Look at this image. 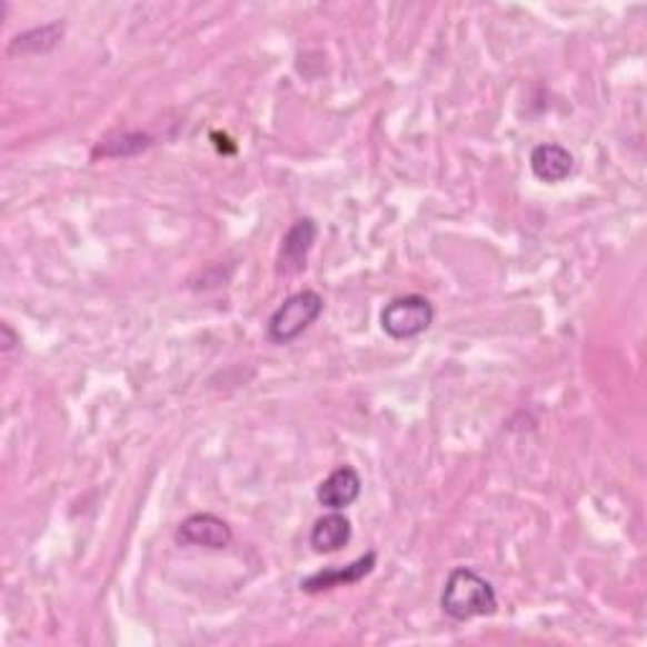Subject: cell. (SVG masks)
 Returning a JSON list of instances; mask_svg holds the SVG:
<instances>
[{
	"label": "cell",
	"instance_id": "obj_9",
	"mask_svg": "<svg viewBox=\"0 0 647 647\" xmlns=\"http://www.w3.org/2000/svg\"><path fill=\"white\" fill-rule=\"evenodd\" d=\"M352 541V521L341 511H329L313 521L309 544L317 554H335Z\"/></svg>",
	"mask_w": 647,
	"mask_h": 647
},
{
	"label": "cell",
	"instance_id": "obj_2",
	"mask_svg": "<svg viewBox=\"0 0 647 647\" xmlns=\"http://www.w3.org/2000/svg\"><path fill=\"white\" fill-rule=\"evenodd\" d=\"M324 299L319 291L303 289L291 293L279 309L271 313L266 327V337L271 345H291L299 339L313 321L321 317Z\"/></svg>",
	"mask_w": 647,
	"mask_h": 647
},
{
	"label": "cell",
	"instance_id": "obj_1",
	"mask_svg": "<svg viewBox=\"0 0 647 647\" xmlns=\"http://www.w3.org/2000/svg\"><path fill=\"white\" fill-rule=\"evenodd\" d=\"M440 609L456 623H468L474 617L494 615L498 609V597L491 581L480 577L476 569L456 567L442 587Z\"/></svg>",
	"mask_w": 647,
	"mask_h": 647
},
{
	"label": "cell",
	"instance_id": "obj_8",
	"mask_svg": "<svg viewBox=\"0 0 647 647\" xmlns=\"http://www.w3.org/2000/svg\"><path fill=\"white\" fill-rule=\"evenodd\" d=\"M531 172L536 180L557 185L561 180H567L571 172H575V157L567 150V147L554 145V142H541L536 145L529 157Z\"/></svg>",
	"mask_w": 647,
	"mask_h": 647
},
{
	"label": "cell",
	"instance_id": "obj_7",
	"mask_svg": "<svg viewBox=\"0 0 647 647\" xmlns=\"http://www.w3.org/2000/svg\"><path fill=\"white\" fill-rule=\"evenodd\" d=\"M375 564H377V554L367 551L365 557H359L357 561L347 564V567L313 571L311 577L301 579L299 587H301V591H309V595H319V591H327V589H335V587L357 585V581H362L367 575H372Z\"/></svg>",
	"mask_w": 647,
	"mask_h": 647
},
{
	"label": "cell",
	"instance_id": "obj_11",
	"mask_svg": "<svg viewBox=\"0 0 647 647\" xmlns=\"http://www.w3.org/2000/svg\"><path fill=\"white\" fill-rule=\"evenodd\" d=\"M150 145H152V140L147 135H142V132H122V135L107 137V140L97 147L94 155H101V157H132V155L145 152Z\"/></svg>",
	"mask_w": 647,
	"mask_h": 647
},
{
	"label": "cell",
	"instance_id": "obj_6",
	"mask_svg": "<svg viewBox=\"0 0 647 647\" xmlns=\"http://www.w3.org/2000/svg\"><path fill=\"white\" fill-rule=\"evenodd\" d=\"M362 494V476L352 466H339L321 480L317 488V501L329 511H345Z\"/></svg>",
	"mask_w": 647,
	"mask_h": 647
},
{
	"label": "cell",
	"instance_id": "obj_10",
	"mask_svg": "<svg viewBox=\"0 0 647 647\" xmlns=\"http://www.w3.org/2000/svg\"><path fill=\"white\" fill-rule=\"evenodd\" d=\"M63 36V23H51V26H43V29H33L29 33L18 36L13 41L11 51H23V53H43V51H51L53 46L61 41Z\"/></svg>",
	"mask_w": 647,
	"mask_h": 647
},
{
	"label": "cell",
	"instance_id": "obj_3",
	"mask_svg": "<svg viewBox=\"0 0 647 647\" xmlns=\"http://www.w3.org/2000/svg\"><path fill=\"white\" fill-rule=\"evenodd\" d=\"M436 321V309L432 303L420 293L397 296L380 313L382 331L390 339L405 341L425 335Z\"/></svg>",
	"mask_w": 647,
	"mask_h": 647
},
{
	"label": "cell",
	"instance_id": "obj_5",
	"mask_svg": "<svg viewBox=\"0 0 647 647\" xmlns=\"http://www.w3.org/2000/svg\"><path fill=\"white\" fill-rule=\"evenodd\" d=\"M319 228L311 218H301L286 230L281 238L279 258H276V273L279 276H293L307 268V258L311 253L313 243H317Z\"/></svg>",
	"mask_w": 647,
	"mask_h": 647
},
{
	"label": "cell",
	"instance_id": "obj_4",
	"mask_svg": "<svg viewBox=\"0 0 647 647\" xmlns=\"http://www.w3.org/2000/svg\"><path fill=\"white\" fill-rule=\"evenodd\" d=\"M175 539L182 547L228 549L233 544V529L216 514H192L178 526Z\"/></svg>",
	"mask_w": 647,
	"mask_h": 647
}]
</instances>
